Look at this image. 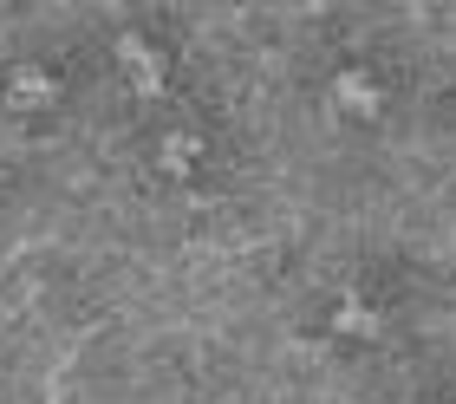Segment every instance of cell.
Listing matches in <instances>:
<instances>
[{
	"label": "cell",
	"mask_w": 456,
	"mask_h": 404,
	"mask_svg": "<svg viewBox=\"0 0 456 404\" xmlns=\"http://www.w3.org/2000/svg\"><path fill=\"white\" fill-rule=\"evenodd\" d=\"M118 66L131 72V85H137L143 98H157V92H163V59H157L151 46H143L137 33H124V39H118Z\"/></svg>",
	"instance_id": "obj_1"
},
{
	"label": "cell",
	"mask_w": 456,
	"mask_h": 404,
	"mask_svg": "<svg viewBox=\"0 0 456 404\" xmlns=\"http://www.w3.org/2000/svg\"><path fill=\"white\" fill-rule=\"evenodd\" d=\"M39 98H53V85L39 78V72H20L13 78V104H39Z\"/></svg>",
	"instance_id": "obj_3"
},
{
	"label": "cell",
	"mask_w": 456,
	"mask_h": 404,
	"mask_svg": "<svg viewBox=\"0 0 456 404\" xmlns=\"http://www.w3.org/2000/svg\"><path fill=\"white\" fill-rule=\"evenodd\" d=\"M339 326H346V333H379V320H371V313H365L359 301H352V307L339 313Z\"/></svg>",
	"instance_id": "obj_4"
},
{
	"label": "cell",
	"mask_w": 456,
	"mask_h": 404,
	"mask_svg": "<svg viewBox=\"0 0 456 404\" xmlns=\"http://www.w3.org/2000/svg\"><path fill=\"white\" fill-rule=\"evenodd\" d=\"M333 92H339V104H346V111H379V85H371L365 72H339V85H333Z\"/></svg>",
	"instance_id": "obj_2"
},
{
	"label": "cell",
	"mask_w": 456,
	"mask_h": 404,
	"mask_svg": "<svg viewBox=\"0 0 456 404\" xmlns=\"http://www.w3.org/2000/svg\"><path fill=\"white\" fill-rule=\"evenodd\" d=\"M190 151H196L190 137H170V144H163V163H170V169H183V163H190Z\"/></svg>",
	"instance_id": "obj_5"
}]
</instances>
